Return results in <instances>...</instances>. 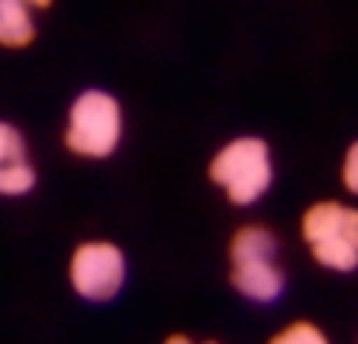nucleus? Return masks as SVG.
<instances>
[{
  "instance_id": "9",
  "label": "nucleus",
  "mask_w": 358,
  "mask_h": 344,
  "mask_svg": "<svg viewBox=\"0 0 358 344\" xmlns=\"http://www.w3.org/2000/svg\"><path fill=\"white\" fill-rule=\"evenodd\" d=\"M341 185L358 195V143L348 146V153H345V160H341Z\"/></svg>"
},
{
  "instance_id": "11",
  "label": "nucleus",
  "mask_w": 358,
  "mask_h": 344,
  "mask_svg": "<svg viewBox=\"0 0 358 344\" xmlns=\"http://www.w3.org/2000/svg\"><path fill=\"white\" fill-rule=\"evenodd\" d=\"M164 344H195L192 338H185V334H174V338H167Z\"/></svg>"
},
{
  "instance_id": "2",
  "label": "nucleus",
  "mask_w": 358,
  "mask_h": 344,
  "mask_svg": "<svg viewBox=\"0 0 358 344\" xmlns=\"http://www.w3.org/2000/svg\"><path fill=\"white\" fill-rule=\"evenodd\" d=\"M209 178L213 185L234 202V206H254L268 195L275 181V164L271 150L257 136H237L227 146L216 150L209 160Z\"/></svg>"
},
{
  "instance_id": "5",
  "label": "nucleus",
  "mask_w": 358,
  "mask_h": 344,
  "mask_svg": "<svg viewBox=\"0 0 358 344\" xmlns=\"http://www.w3.org/2000/svg\"><path fill=\"white\" fill-rule=\"evenodd\" d=\"M125 285V254L112 240H84L70 254V289L87 303H108Z\"/></svg>"
},
{
  "instance_id": "12",
  "label": "nucleus",
  "mask_w": 358,
  "mask_h": 344,
  "mask_svg": "<svg viewBox=\"0 0 358 344\" xmlns=\"http://www.w3.org/2000/svg\"><path fill=\"white\" fill-rule=\"evenodd\" d=\"M206 344H216V341H206Z\"/></svg>"
},
{
  "instance_id": "10",
  "label": "nucleus",
  "mask_w": 358,
  "mask_h": 344,
  "mask_svg": "<svg viewBox=\"0 0 358 344\" xmlns=\"http://www.w3.org/2000/svg\"><path fill=\"white\" fill-rule=\"evenodd\" d=\"M17 3H24V7H31V10H45L52 0H17Z\"/></svg>"
},
{
  "instance_id": "8",
  "label": "nucleus",
  "mask_w": 358,
  "mask_h": 344,
  "mask_svg": "<svg viewBox=\"0 0 358 344\" xmlns=\"http://www.w3.org/2000/svg\"><path fill=\"white\" fill-rule=\"evenodd\" d=\"M268 344H331V341H327V334H324L317 324H310V320H296V324L282 327Z\"/></svg>"
},
{
  "instance_id": "7",
  "label": "nucleus",
  "mask_w": 358,
  "mask_h": 344,
  "mask_svg": "<svg viewBox=\"0 0 358 344\" xmlns=\"http://www.w3.org/2000/svg\"><path fill=\"white\" fill-rule=\"evenodd\" d=\"M35 42V10L17 0H0V45L24 49Z\"/></svg>"
},
{
  "instance_id": "3",
  "label": "nucleus",
  "mask_w": 358,
  "mask_h": 344,
  "mask_svg": "<svg viewBox=\"0 0 358 344\" xmlns=\"http://www.w3.org/2000/svg\"><path fill=\"white\" fill-rule=\"evenodd\" d=\"M278 240L264 227H240L230 240V285L250 303H275L285 289V275L275 264Z\"/></svg>"
},
{
  "instance_id": "4",
  "label": "nucleus",
  "mask_w": 358,
  "mask_h": 344,
  "mask_svg": "<svg viewBox=\"0 0 358 344\" xmlns=\"http://www.w3.org/2000/svg\"><path fill=\"white\" fill-rule=\"evenodd\" d=\"M303 243L313 261L327 271H355L358 268V209L345 202H313L303 213Z\"/></svg>"
},
{
  "instance_id": "6",
  "label": "nucleus",
  "mask_w": 358,
  "mask_h": 344,
  "mask_svg": "<svg viewBox=\"0 0 358 344\" xmlns=\"http://www.w3.org/2000/svg\"><path fill=\"white\" fill-rule=\"evenodd\" d=\"M35 188V164L28 153V139L17 125L0 122V195L21 199Z\"/></svg>"
},
{
  "instance_id": "1",
  "label": "nucleus",
  "mask_w": 358,
  "mask_h": 344,
  "mask_svg": "<svg viewBox=\"0 0 358 344\" xmlns=\"http://www.w3.org/2000/svg\"><path fill=\"white\" fill-rule=\"evenodd\" d=\"M122 132H125V115H122L119 98L91 87V91H80L66 112L63 146L73 157L105 160L119 150Z\"/></svg>"
}]
</instances>
